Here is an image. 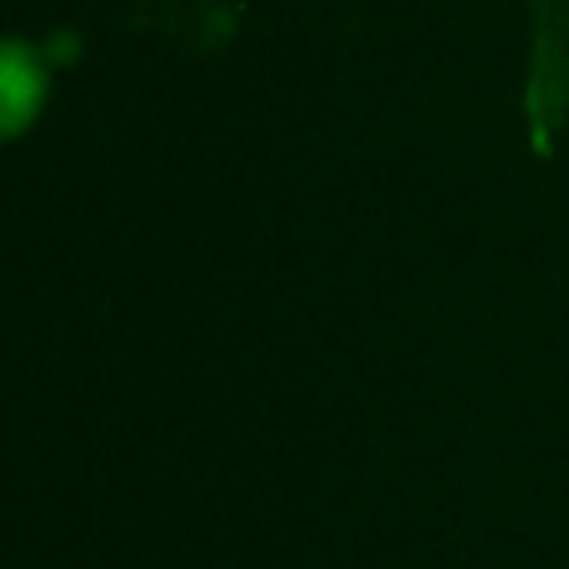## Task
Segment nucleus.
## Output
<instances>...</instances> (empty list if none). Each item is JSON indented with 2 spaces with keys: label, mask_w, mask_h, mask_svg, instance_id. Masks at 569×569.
Masks as SVG:
<instances>
[{
  "label": "nucleus",
  "mask_w": 569,
  "mask_h": 569,
  "mask_svg": "<svg viewBox=\"0 0 569 569\" xmlns=\"http://www.w3.org/2000/svg\"><path fill=\"white\" fill-rule=\"evenodd\" d=\"M50 96V70L46 56L30 50L26 40H6L0 50V136L20 140L40 120Z\"/></svg>",
  "instance_id": "f257e3e1"
}]
</instances>
